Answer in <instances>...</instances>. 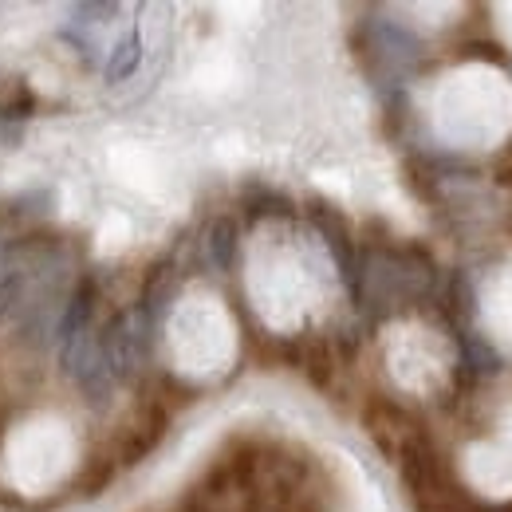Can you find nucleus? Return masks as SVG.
I'll use <instances>...</instances> for the list:
<instances>
[{"label":"nucleus","instance_id":"8","mask_svg":"<svg viewBox=\"0 0 512 512\" xmlns=\"http://www.w3.org/2000/svg\"><path fill=\"white\" fill-rule=\"evenodd\" d=\"M91 308H95V280H83L71 296V308H67V320H64V335H75V327L83 331L87 320H91Z\"/></svg>","mask_w":512,"mask_h":512},{"label":"nucleus","instance_id":"1","mask_svg":"<svg viewBox=\"0 0 512 512\" xmlns=\"http://www.w3.org/2000/svg\"><path fill=\"white\" fill-rule=\"evenodd\" d=\"M166 426H170V414H166V406H162L158 398L146 402V406H138L134 422H130L127 430H123V438H119L115 461H119V465H138L142 457H150L154 449L162 446Z\"/></svg>","mask_w":512,"mask_h":512},{"label":"nucleus","instance_id":"4","mask_svg":"<svg viewBox=\"0 0 512 512\" xmlns=\"http://www.w3.org/2000/svg\"><path fill=\"white\" fill-rule=\"evenodd\" d=\"M115 473H119V461L115 457H91L87 465H83V473H79V497H99L111 481H115Z\"/></svg>","mask_w":512,"mask_h":512},{"label":"nucleus","instance_id":"2","mask_svg":"<svg viewBox=\"0 0 512 512\" xmlns=\"http://www.w3.org/2000/svg\"><path fill=\"white\" fill-rule=\"evenodd\" d=\"M300 367H304L308 383L316 386V390H327L331 379H335V355H331V347L323 339H308L300 347Z\"/></svg>","mask_w":512,"mask_h":512},{"label":"nucleus","instance_id":"3","mask_svg":"<svg viewBox=\"0 0 512 512\" xmlns=\"http://www.w3.org/2000/svg\"><path fill=\"white\" fill-rule=\"evenodd\" d=\"M209 256L221 272H229L237 264V225L229 217H217L209 229Z\"/></svg>","mask_w":512,"mask_h":512},{"label":"nucleus","instance_id":"7","mask_svg":"<svg viewBox=\"0 0 512 512\" xmlns=\"http://www.w3.org/2000/svg\"><path fill=\"white\" fill-rule=\"evenodd\" d=\"M138 48H142V44H138V36H134V32L115 44V52H111V60H107V79H111V83H119V79L134 75V67H138V60H142V52H138Z\"/></svg>","mask_w":512,"mask_h":512},{"label":"nucleus","instance_id":"11","mask_svg":"<svg viewBox=\"0 0 512 512\" xmlns=\"http://www.w3.org/2000/svg\"><path fill=\"white\" fill-rule=\"evenodd\" d=\"M178 512H213V505H205V501H201L197 493H190V497H186V501L178 505Z\"/></svg>","mask_w":512,"mask_h":512},{"label":"nucleus","instance_id":"12","mask_svg":"<svg viewBox=\"0 0 512 512\" xmlns=\"http://www.w3.org/2000/svg\"><path fill=\"white\" fill-rule=\"evenodd\" d=\"M509 229H512V221H509Z\"/></svg>","mask_w":512,"mask_h":512},{"label":"nucleus","instance_id":"5","mask_svg":"<svg viewBox=\"0 0 512 512\" xmlns=\"http://www.w3.org/2000/svg\"><path fill=\"white\" fill-rule=\"evenodd\" d=\"M292 201L276 190H253L245 197V217L249 221H260V217H292Z\"/></svg>","mask_w":512,"mask_h":512},{"label":"nucleus","instance_id":"9","mask_svg":"<svg viewBox=\"0 0 512 512\" xmlns=\"http://www.w3.org/2000/svg\"><path fill=\"white\" fill-rule=\"evenodd\" d=\"M461 56H469V60H489V64H497V67H512L509 48L497 44V40H473V44H465Z\"/></svg>","mask_w":512,"mask_h":512},{"label":"nucleus","instance_id":"6","mask_svg":"<svg viewBox=\"0 0 512 512\" xmlns=\"http://www.w3.org/2000/svg\"><path fill=\"white\" fill-rule=\"evenodd\" d=\"M32 111H36V91L24 79L8 83L4 95H0V115L4 119H32Z\"/></svg>","mask_w":512,"mask_h":512},{"label":"nucleus","instance_id":"10","mask_svg":"<svg viewBox=\"0 0 512 512\" xmlns=\"http://www.w3.org/2000/svg\"><path fill=\"white\" fill-rule=\"evenodd\" d=\"M493 182L512 190V138L505 142V150L497 154V170H493Z\"/></svg>","mask_w":512,"mask_h":512}]
</instances>
